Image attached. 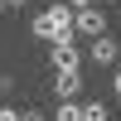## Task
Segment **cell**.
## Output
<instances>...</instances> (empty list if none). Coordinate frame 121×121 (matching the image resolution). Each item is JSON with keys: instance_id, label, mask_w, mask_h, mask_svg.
I'll list each match as a JSON object with an SVG mask.
<instances>
[{"instance_id": "1", "label": "cell", "mask_w": 121, "mask_h": 121, "mask_svg": "<svg viewBox=\"0 0 121 121\" xmlns=\"http://www.w3.org/2000/svg\"><path fill=\"white\" fill-rule=\"evenodd\" d=\"M34 39H44V44H58V39H73V10L58 0V5L39 10L34 15Z\"/></svg>"}, {"instance_id": "2", "label": "cell", "mask_w": 121, "mask_h": 121, "mask_svg": "<svg viewBox=\"0 0 121 121\" xmlns=\"http://www.w3.org/2000/svg\"><path fill=\"white\" fill-rule=\"evenodd\" d=\"M48 63H53V73H78L82 68V53H78L73 39H58V44H48Z\"/></svg>"}, {"instance_id": "3", "label": "cell", "mask_w": 121, "mask_h": 121, "mask_svg": "<svg viewBox=\"0 0 121 121\" xmlns=\"http://www.w3.org/2000/svg\"><path fill=\"white\" fill-rule=\"evenodd\" d=\"M73 29L82 39H97V34H107V10H97V5H87V10H73Z\"/></svg>"}, {"instance_id": "4", "label": "cell", "mask_w": 121, "mask_h": 121, "mask_svg": "<svg viewBox=\"0 0 121 121\" xmlns=\"http://www.w3.org/2000/svg\"><path fill=\"white\" fill-rule=\"evenodd\" d=\"M116 53H121V48H116V39H112V34L87 39V58H92L97 68H112V63H116Z\"/></svg>"}, {"instance_id": "5", "label": "cell", "mask_w": 121, "mask_h": 121, "mask_svg": "<svg viewBox=\"0 0 121 121\" xmlns=\"http://www.w3.org/2000/svg\"><path fill=\"white\" fill-rule=\"evenodd\" d=\"M53 92H58V102H73L82 92V73H53Z\"/></svg>"}, {"instance_id": "6", "label": "cell", "mask_w": 121, "mask_h": 121, "mask_svg": "<svg viewBox=\"0 0 121 121\" xmlns=\"http://www.w3.org/2000/svg\"><path fill=\"white\" fill-rule=\"evenodd\" d=\"M53 121H82V102H58Z\"/></svg>"}, {"instance_id": "7", "label": "cell", "mask_w": 121, "mask_h": 121, "mask_svg": "<svg viewBox=\"0 0 121 121\" xmlns=\"http://www.w3.org/2000/svg\"><path fill=\"white\" fill-rule=\"evenodd\" d=\"M82 121H112V112L102 102H82Z\"/></svg>"}, {"instance_id": "8", "label": "cell", "mask_w": 121, "mask_h": 121, "mask_svg": "<svg viewBox=\"0 0 121 121\" xmlns=\"http://www.w3.org/2000/svg\"><path fill=\"white\" fill-rule=\"evenodd\" d=\"M0 121H19V112L15 107H0Z\"/></svg>"}, {"instance_id": "9", "label": "cell", "mask_w": 121, "mask_h": 121, "mask_svg": "<svg viewBox=\"0 0 121 121\" xmlns=\"http://www.w3.org/2000/svg\"><path fill=\"white\" fill-rule=\"evenodd\" d=\"M19 121H48L44 112H19Z\"/></svg>"}, {"instance_id": "10", "label": "cell", "mask_w": 121, "mask_h": 121, "mask_svg": "<svg viewBox=\"0 0 121 121\" xmlns=\"http://www.w3.org/2000/svg\"><path fill=\"white\" fill-rule=\"evenodd\" d=\"M87 5H97V0H68V10H87Z\"/></svg>"}, {"instance_id": "11", "label": "cell", "mask_w": 121, "mask_h": 121, "mask_svg": "<svg viewBox=\"0 0 121 121\" xmlns=\"http://www.w3.org/2000/svg\"><path fill=\"white\" fill-rule=\"evenodd\" d=\"M112 87H116V92H121V73H116V82H112Z\"/></svg>"}, {"instance_id": "12", "label": "cell", "mask_w": 121, "mask_h": 121, "mask_svg": "<svg viewBox=\"0 0 121 121\" xmlns=\"http://www.w3.org/2000/svg\"><path fill=\"white\" fill-rule=\"evenodd\" d=\"M5 5H24V0H5Z\"/></svg>"}, {"instance_id": "13", "label": "cell", "mask_w": 121, "mask_h": 121, "mask_svg": "<svg viewBox=\"0 0 121 121\" xmlns=\"http://www.w3.org/2000/svg\"><path fill=\"white\" fill-rule=\"evenodd\" d=\"M0 10H5V0H0Z\"/></svg>"}]
</instances>
